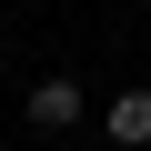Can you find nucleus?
<instances>
[{"label": "nucleus", "instance_id": "1", "mask_svg": "<svg viewBox=\"0 0 151 151\" xmlns=\"http://www.w3.org/2000/svg\"><path fill=\"white\" fill-rule=\"evenodd\" d=\"M30 121L40 131H70V121H81V91H70V81H40L30 91Z\"/></svg>", "mask_w": 151, "mask_h": 151}, {"label": "nucleus", "instance_id": "2", "mask_svg": "<svg viewBox=\"0 0 151 151\" xmlns=\"http://www.w3.org/2000/svg\"><path fill=\"white\" fill-rule=\"evenodd\" d=\"M111 141H151V91H121L111 101Z\"/></svg>", "mask_w": 151, "mask_h": 151}]
</instances>
